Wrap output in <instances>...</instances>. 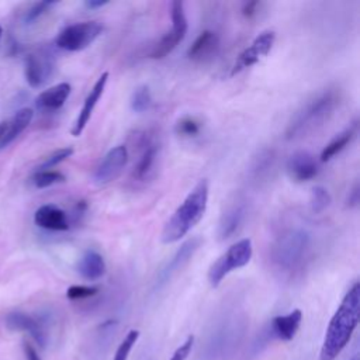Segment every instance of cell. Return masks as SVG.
<instances>
[{
    "instance_id": "obj_1",
    "label": "cell",
    "mask_w": 360,
    "mask_h": 360,
    "mask_svg": "<svg viewBox=\"0 0 360 360\" xmlns=\"http://www.w3.org/2000/svg\"><path fill=\"white\" fill-rule=\"evenodd\" d=\"M314 235L302 224H292L280 231L270 248V264L283 278L298 276L309 263Z\"/></svg>"
},
{
    "instance_id": "obj_2",
    "label": "cell",
    "mask_w": 360,
    "mask_h": 360,
    "mask_svg": "<svg viewBox=\"0 0 360 360\" xmlns=\"http://www.w3.org/2000/svg\"><path fill=\"white\" fill-rule=\"evenodd\" d=\"M360 315V285L356 281L333 314L321 347V360H335L349 343Z\"/></svg>"
},
{
    "instance_id": "obj_3",
    "label": "cell",
    "mask_w": 360,
    "mask_h": 360,
    "mask_svg": "<svg viewBox=\"0 0 360 360\" xmlns=\"http://www.w3.org/2000/svg\"><path fill=\"white\" fill-rule=\"evenodd\" d=\"M342 103L339 87H328L308 100L290 120L285 128V139H301L330 120Z\"/></svg>"
},
{
    "instance_id": "obj_4",
    "label": "cell",
    "mask_w": 360,
    "mask_h": 360,
    "mask_svg": "<svg viewBox=\"0 0 360 360\" xmlns=\"http://www.w3.org/2000/svg\"><path fill=\"white\" fill-rule=\"evenodd\" d=\"M208 191L207 179H201L165 224L162 231L163 243L180 240L201 221L208 204Z\"/></svg>"
},
{
    "instance_id": "obj_5",
    "label": "cell",
    "mask_w": 360,
    "mask_h": 360,
    "mask_svg": "<svg viewBox=\"0 0 360 360\" xmlns=\"http://www.w3.org/2000/svg\"><path fill=\"white\" fill-rule=\"evenodd\" d=\"M253 255L252 240L243 238L231 245L210 267L208 281L211 287H217L231 271L246 266Z\"/></svg>"
},
{
    "instance_id": "obj_6",
    "label": "cell",
    "mask_w": 360,
    "mask_h": 360,
    "mask_svg": "<svg viewBox=\"0 0 360 360\" xmlns=\"http://www.w3.org/2000/svg\"><path fill=\"white\" fill-rule=\"evenodd\" d=\"M103 32V25L97 21H82L65 27L56 37L58 48L77 52L90 46Z\"/></svg>"
},
{
    "instance_id": "obj_7",
    "label": "cell",
    "mask_w": 360,
    "mask_h": 360,
    "mask_svg": "<svg viewBox=\"0 0 360 360\" xmlns=\"http://www.w3.org/2000/svg\"><path fill=\"white\" fill-rule=\"evenodd\" d=\"M136 145L139 156L134 165L131 177L132 181L143 183L155 173V167L160 156V141L155 132L146 131L138 134Z\"/></svg>"
},
{
    "instance_id": "obj_8",
    "label": "cell",
    "mask_w": 360,
    "mask_h": 360,
    "mask_svg": "<svg viewBox=\"0 0 360 360\" xmlns=\"http://www.w3.org/2000/svg\"><path fill=\"white\" fill-rule=\"evenodd\" d=\"M170 15H172V28L167 31L153 46L150 51L152 59H163L167 56L186 37L188 24L184 11L183 1H173L170 6Z\"/></svg>"
},
{
    "instance_id": "obj_9",
    "label": "cell",
    "mask_w": 360,
    "mask_h": 360,
    "mask_svg": "<svg viewBox=\"0 0 360 360\" xmlns=\"http://www.w3.org/2000/svg\"><path fill=\"white\" fill-rule=\"evenodd\" d=\"M55 70V59L48 49H38L25 58V79L32 89L44 86Z\"/></svg>"
},
{
    "instance_id": "obj_10",
    "label": "cell",
    "mask_w": 360,
    "mask_h": 360,
    "mask_svg": "<svg viewBox=\"0 0 360 360\" xmlns=\"http://www.w3.org/2000/svg\"><path fill=\"white\" fill-rule=\"evenodd\" d=\"M276 41V32L271 30H266L263 32H260L253 42L245 48L236 58L232 69H231V76H235L238 73H240L242 70L253 66L255 63H257L263 56H266L270 49L273 48V44Z\"/></svg>"
},
{
    "instance_id": "obj_11",
    "label": "cell",
    "mask_w": 360,
    "mask_h": 360,
    "mask_svg": "<svg viewBox=\"0 0 360 360\" xmlns=\"http://www.w3.org/2000/svg\"><path fill=\"white\" fill-rule=\"evenodd\" d=\"M128 162V149L125 145H117L110 149L101 162L97 165L93 180L98 186H104L115 180L124 170Z\"/></svg>"
},
{
    "instance_id": "obj_12",
    "label": "cell",
    "mask_w": 360,
    "mask_h": 360,
    "mask_svg": "<svg viewBox=\"0 0 360 360\" xmlns=\"http://www.w3.org/2000/svg\"><path fill=\"white\" fill-rule=\"evenodd\" d=\"M201 245L200 238H190L187 239L173 255V257L166 263V266L159 271L158 280H156V287H160L166 284L174 274H177L188 262L193 259L194 253Z\"/></svg>"
},
{
    "instance_id": "obj_13",
    "label": "cell",
    "mask_w": 360,
    "mask_h": 360,
    "mask_svg": "<svg viewBox=\"0 0 360 360\" xmlns=\"http://www.w3.org/2000/svg\"><path fill=\"white\" fill-rule=\"evenodd\" d=\"M4 322L10 330H24L31 335L38 346L45 347L48 340L46 330L44 323L38 318L21 311H11L6 315Z\"/></svg>"
},
{
    "instance_id": "obj_14",
    "label": "cell",
    "mask_w": 360,
    "mask_h": 360,
    "mask_svg": "<svg viewBox=\"0 0 360 360\" xmlns=\"http://www.w3.org/2000/svg\"><path fill=\"white\" fill-rule=\"evenodd\" d=\"M287 173L288 176L297 181H308L312 180L319 173V166L312 153L308 150H297L287 160Z\"/></svg>"
},
{
    "instance_id": "obj_15",
    "label": "cell",
    "mask_w": 360,
    "mask_h": 360,
    "mask_svg": "<svg viewBox=\"0 0 360 360\" xmlns=\"http://www.w3.org/2000/svg\"><path fill=\"white\" fill-rule=\"evenodd\" d=\"M107 80H108V72H104L100 75V77L97 79V82L94 83L93 89L90 90V93L87 94L84 103H83V107L72 127V135L73 136H79L82 135V132L84 131L93 111H94V107L97 105L100 97L103 96L104 93V89H105V84H107Z\"/></svg>"
},
{
    "instance_id": "obj_16",
    "label": "cell",
    "mask_w": 360,
    "mask_h": 360,
    "mask_svg": "<svg viewBox=\"0 0 360 360\" xmlns=\"http://www.w3.org/2000/svg\"><path fill=\"white\" fill-rule=\"evenodd\" d=\"M34 222L37 226L53 232H62L70 228L69 215L55 204L41 205L34 214Z\"/></svg>"
},
{
    "instance_id": "obj_17",
    "label": "cell",
    "mask_w": 360,
    "mask_h": 360,
    "mask_svg": "<svg viewBox=\"0 0 360 360\" xmlns=\"http://www.w3.org/2000/svg\"><path fill=\"white\" fill-rule=\"evenodd\" d=\"M246 218V205L239 201L228 205L225 211L221 214L217 236L219 240H226L239 232Z\"/></svg>"
},
{
    "instance_id": "obj_18",
    "label": "cell",
    "mask_w": 360,
    "mask_h": 360,
    "mask_svg": "<svg viewBox=\"0 0 360 360\" xmlns=\"http://www.w3.org/2000/svg\"><path fill=\"white\" fill-rule=\"evenodd\" d=\"M34 111L28 107L17 110L8 120L0 122V149L8 146L31 122Z\"/></svg>"
},
{
    "instance_id": "obj_19",
    "label": "cell",
    "mask_w": 360,
    "mask_h": 360,
    "mask_svg": "<svg viewBox=\"0 0 360 360\" xmlns=\"http://www.w3.org/2000/svg\"><path fill=\"white\" fill-rule=\"evenodd\" d=\"M219 48L218 34L211 30H204L198 34L194 42L187 49V58L193 62L201 63L212 59Z\"/></svg>"
},
{
    "instance_id": "obj_20",
    "label": "cell",
    "mask_w": 360,
    "mask_h": 360,
    "mask_svg": "<svg viewBox=\"0 0 360 360\" xmlns=\"http://www.w3.org/2000/svg\"><path fill=\"white\" fill-rule=\"evenodd\" d=\"M70 90L72 87L69 83H58L39 93L35 98V105L41 111H56L66 103Z\"/></svg>"
},
{
    "instance_id": "obj_21",
    "label": "cell",
    "mask_w": 360,
    "mask_h": 360,
    "mask_svg": "<svg viewBox=\"0 0 360 360\" xmlns=\"http://www.w3.org/2000/svg\"><path fill=\"white\" fill-rule=\"evenodd\" d=\"M274 165H276L274 149L264 148L253 156V159L248 167V177L250 179L252 183L259 184L270 176V173L274 169Z\"/></svg>"
},
{
    "instance_id": "obj_22",
    "label": "cell",
    "mask_w": 360,
    "mask_h": 360,
    "mask_svg": "<svg viewBox=\"0 0 360 360\" xmlns=\"http://www.w3.org/2000/svg\"><path fill=\"white\" fill-rule=\"evenodd\" d=\"M301 319H302V314L300 309H294L285 315L274 316L270 323V332L274 338L288 342L295 336L301 325Z\"/></svg>"
},
{
    "instance_id": "obj_23",
    "label": "cell",
    "mask_w": 360,
    "mask_h": 360,
    "mask_svg": "<svg viewBox=\"0 0 360 360\" xmlns=\"http://www.w3.org/2000/svg\"><path fill=\"white\" fill-rule=\"evenodd\" d=\"M105 270H107V266H105L104 257L93 249L86 250L77 263L79 274L83 278L90 281L101 278L105 274Z\"/></svg>"
},
{
    "instance_id": "obj_24",
    "label": "cell",
    "mask_w": 360,
    "mask_h": 360,
    "mask_svg": "<svg viewBox=\"0 0 360 360\" xmlns=\"http://www.w3.org/2000/svg\"><path fill=\"white\" fill-rule=\"evenodd\" d=\"M359 134V122L357 120L353 121L345 131H342L339 135H336L321 152V162H329L335 156H338L346 146L352 143V141Z\"/></svg>"
},
{
    "instance_id": "obj_25",
    "label": "cell",
    "mask_w": 360,
    "mask_h": 360,
    "mask_svg": "<svg viewBox=\"0 0 360 360\" xmlns=\"http://www.w3.org/2000/svg\"><path fill=\"white\" fill-rule=\"evenodd\" d=\"M202 122L194 115H183L174 124V132L180 138H194L201 132Z\"/></svg>"
},
{
    "instance_id": "obj_26",
    "label": "cell",
    "mask_w": 360,
    "mask_h": 360,
    "mask_svg": "<svg viewBox=\"0 0 360 360\" xmlns=\"http://www.w3.org/2000/svg\"><path fill=\"white\" fill-rule=\"evenodd\" d=\"M332 202V197L323 186H315L309 193V208L314 214L323 212Z\"/></svg>"
},
{
    "instance_id": "obj_27",
    "label": "cell",
    "mask_w": 360,
    "mask_h": 360,
    "mask_svg": "<svg viewBox=\"0 0 360 360\" xmlns=\"http://www.w3.org/2000/svg\"><path fill=\"white\" fill-rule=\"evenodd\" d=\"M131 108L134 112H145L152 105V94L149 90V86L141 84L138 86L131 96Z\"/></svg>"
},
{
    "instance_id": "obj_28",
    "label": "cell",
    "mask_w": 360,
    "mask_h": 360,
    "mask_svg": "<svg viewBox=\"0 0 360 360\" xmlns=\"http://www.w3.org/2000/svg\"><path fill=\"white\" fill-rule=\"evenodd\" d=\"M65 180V174L58 170H37L31 177V183L37 188H45L58 183H63Z\"/></svg>"
},
{
    "instance_id": "obj_29",
    "label": "cell",
    "mask_w": 360,
    "mask_h": 360,
    "mask_svg": "<svg viewBox=\"0 0 360 360\" xmlns=\"http://www.w3.org/2000/svg\"><path fill=\"white\" fill-rule=\"evenodd\" d=\"M73 155V148L72 146H65L60 148L55 152H52L49 156L45 158V160L38 166V170H49L53 166L62 163L63 160H66L68 158H70Z\"/></svg>"
},
{
    "instance_id": "obj_30",
    "label": "cell",
    "mask_w": 360,
    "mask_h": 360,
    "mask_svg": "<svg viewBox=\"0 0 360 360\" xmlns=\"http://www.w3.org/2000/svg\"><path fill=\"white\" fill-rule=\"evenodd\" d=\"M139 338V332L132 329L127 333V336L124 338V340L120 343L115 354H114V359L112 360H128V356H129V352L131 349L134 347V345L136 343Z\"/></svg>"
},
{
    "instance_id": "obj_31",
    "label": "cell",
    "mask_w": 360,
    "mask_h": 360,
    "mask_svg": "<svg viewBox=\"0 0 360 360\" xmlns=\"http://www.w3.org/2000/svg\"><path fill=\"white\" fill-rule=\"evenodd\" d=\"M56 3L55 1H37L34 3L24 14V24H32L37 21L39 17H42L46 11H49L51 7H53Z\"/></svg>"
},
{
    "instance_id": "obj_32",
    "label": "cell",
    "mask_w": 360,
    "mask_h": 360,
    "mask_svg": "<svg viewBox=\"0 0 360 360\" xmlns=\"http://www.w3.org/2000/svg\"><path fill=\"white\" fill-rule=\"evenodd\" d=\"M98 292L97 287H91V285H70L66 291V297L72 301H77V300H86L90 297H94Z\"/></svg>"
},
{
    "instance_id": "obj_33",
    "label": "cell",
    "mask_w": 360,
    "mask_h": 360,
    "mask_svg": "<svg viewBox=\"0 0 360 360\" xmlns=\"http://www.w3.org/2000/svg\"><path fill=\"white\" fill-rule=\"evenodd\" d=\"M263 6H264L263 1H246L242 4V10H240L242 15L248 20H253L260 14Z\"/></svg>"
},
{
    "instance_id": "obj_34",
    "label": "cell",
    "mask_w": 360,
    "mask_h": 360,
    "mask_svg": "<svg viewBox=\"0 0 360 360\" xmlns=\"http://www.w3.org/2000/svg\"><path fill=\"white\" fill-rule=\"evenodd\" d=\"M360 201V191H359V183H354V186L352 187V190L347 194V200H346V205L349 208H354L359 205Z\"/></svg>"
},
{
    "instance_id": "obj_35",
    "label": "cell",
    "mask_w": 360,
    "mask_h": 360,
    "mask_svg": "<svg viewBox=\"0 0 360 360\" xmlns=\"http://www.w3.org/2000/svg\"><path fill=\"white\" fill-rule=\"evenodd\" d=\"M22 352H24V356H25V360H41L37 349L27 340L22 342Z\"/></svg>"
},
{
    "instance_id": "obj_36",
    "label": "cell",
    "mask_w": 360,
    "mask_h": 360,
    "mask_svg": "<svg viewBox=\"0 0 360 360\" xmlns=\"http://www.w3.org/2000/svg\"><path fill=\"white\" fill-rule=\"evenodd\" d=\"M105 4H108V1H101V0H87V1H84V6L87 7V8H90V10H94V8H98V7H103V6H105Z\"/></svg>"
},
{
    "instance_id": "obj_37",
    "label": "cell",
    "mask_w": 360,
    "mask_h": 360,
    "mask_svg": "<svg viewBox=\"0 0 360 360\" xmlns=\"http://www.w3.org/2000/svg\"><path fill=\"white\" fill-rule=\"evenodd\" d=\"M1 35H3V28L0 27V39H1Z\"/></svg>"
}]
</instances>
